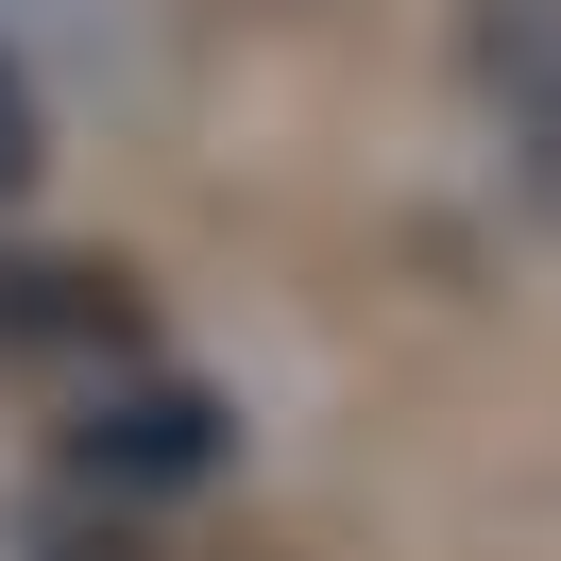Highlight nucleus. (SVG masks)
<instances>
[{
  "label": "nucleus",
  "instance_id": "1",
  "mask_svg": "<svg viewBox=\"0 0 561 561\" xmlns=\"http://www.w3.org/2000/svg\"><path fill=\"white\" fill-rule=\"evenodd\" d=\"M0 357L69 375V391H119L153 357V307H137L119 255H0Z\"/></svg>",
  "mask_w": 561,
  "mask_h": 561
},
{
  "label": "nucleus",
  "instance_id": "2",
  "mask_svg": "<svg viewBox=\"0 0 561 561\" xmlns=\"http://www.w3.org/2000/svg\"><path fill=\"white\" fill-rule=\"evenodd\" d=\"M205 459H221V409L171 391V375L85 391V425H69V477H85V493H171V477H205Z\"/></svg>",
  "mask_w": 561,
  "mask_h": 561
},
{
  "label": "nucleus",
  "instance_id": "4",
  "mask_svg": "<svg viewBox=\"0 0 561 561\" xmlns=\"http://www.w3.org/2000/svg\"><path fill=\"white\" fill-rule=\"evenodd\" d=\"M18 171H35V85L0 69V187H18Z\"/></svg>",
  "mask_w": 561,
  "mask_h": 561
},
{
  "label": "nucleus",
  "instance_id": "3",
  "mask_svg": "<svg viewBox=\"0 0 561 561\" xmlns=\"http://www.w3.org/2000/svg\"><path fill=\"white\" fill-rule=\"evenodd\" d=\"M0 545H18V561H171L119 493H85V477H69V493H18V527H0Z\"/></svg>",
  "mask_w": 561,
  "mask_h": 561
}]
</instances>
